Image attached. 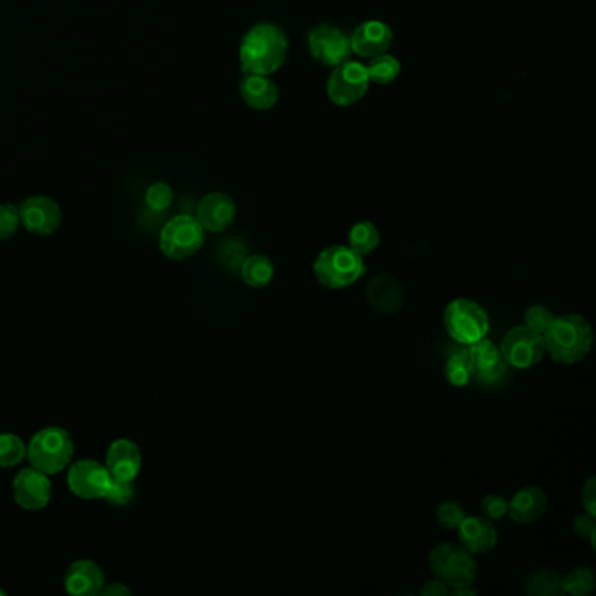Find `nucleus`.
<instances>
[{"label":"nucleus","instance_id":"f257e3e1","mask_svg":"<svg viewBox=\"0 0 596 596\" xmlns=\"http://www.w3.org/2000/svg\"><path fill=\"white\" fill-rule=\"evenodd\" d=\"M289 53V39L275 23H257L240 44V65L245 74H275Z\"/></svg>","mask_w":596,"mask_h":596},{"label":"nucleus","instance_id":"f03ea898","mask_svg":"<svg viewBox=\"0 0 596 596\" xmlns=\"http://www.w3.org/2000/svg\"><path fill=\"white\" fill-rule=\"evenodd\" d=\"M544 348L560 364H577L590 354L595 333L583 315H562L553 320L548 331L542 334Z\"/></svg>","mask_w":596,"mask_h":596},{"label":"nucleus","instance_id":"7ed1b4c3","mask_svg":"<svg viewBox=\"0 0 596 596\" xmlns=\"http://www.w3.org/2000/svg\"><path fill=\"white\" fill-rule=\"evenodd\" d=\"M313 273L324 287L340 291L354 285L366 273V264L362 256L348 245H333L317 256Z\"/></svg>","mask_w":596,"mask_h":596},{"label":"nucleus","instance_id":"20e7f679","mask_svg":"<svg viewBox=\"0 0 596 596\" xmlns=\"http://www.w3.org/2000/svg\"><path fill=\"white\" fill-rule=\"evenodd\" d=\"M74 455V441L67 430L48 427L37 432L28 444L30 465L44 474H56L70 464Z\"/></svg>","mask_w":596,"mask_h":596},{"label":"nucleus","instance_id":"39448f33","mask_svg":"<svg viewBox=\"0 0 596 596\" xmlns=\"http://www.w3.org/2000/svg\"><path fill=\"white\" fill-rule=\"evenodd\" d=\"M444 327L451 340L458 345H472L486 338L490 331V319L483 306L467 298H458L446 306Z\"/></svg>","mask_w":596,"mask_h":596},{"label":"nucleus","instance_id":"423d86ee","mask_svg":"<svg viewBox=\"0 0 596 596\" xmlns=\"http://www.w3.org/2000/svg\"><path fill=\"white\" fill-rule=\"evenodd\" d=\"M429 567L432 574L448 588L472 586L478 576V565L471 553L457 544H439L430 551Z\"/></svg>","mask_w":596,"mask_h":596},{"label":"nucleus","instance_id":"0eeeda50","mask_svg":"<svg viewBox=\"0 0 596 596\" xmlns=\"http://www.w3.org/2000/svg\"><path fill=\"white\" fill-rule=\"evenodd\" d=\"M369 84L371 81L366 65L350 58L333 67V72L327 79V97L338 107H352L366 97Z\"/></svg>","mask_w":596,"mask_h":596},{"label":"nucleus","instance_id":"6e6552de","mask_svg":"<svg viewBox=\"0 0 596 596\" xmlns=\"http://www.w3.org/2000/svg\"><path fill=\"white\" fill-rule=\"evenodd\" d=\"M205 242V229L193 215H175L161 231L160 247L165 256L182 261L196 254Z\"/></svg>","mask_w":596,"mask_h":596},{"label":"nucleus","instance_id":"1a4fd4ad","mask_svg":"<svg viewBox=\"0 0 596 596\" xmlns=\"http://www.w3.org/2000/svg\"><path fill=\"white\" fill-rule=\"evenodd\" d=\"M544 340L541 334L523 326L513 327L500 343V355L507 366L516 369L534 368L544 357Z\"/></svg>","mask_w":596,"mask_h":596},{"label":"nucleus","instance_id":"9d476101","mask_svg":"<svg viewBox=\"0 0 596 596\" xmlns=\"http://www.w3.org/2000/svg\"><path fill=\"white\" fill-rule=\"evenodd\" d=\"M308 49L315 62L336 67L340 63L350 60L352 46H350V35L336 25H319L312 28L308 34Z\"/></svg>","mask_w":596,"mask_h":596},{"label":"nucleus","instance_id":"9b49d317","mask_svg":"<svg viewBox=\"0 0 596 596\" xmlns=\"http://www.w3.org/2000/svg\"><path fill=\"white\" fill-rule=\"evenodd\" d=\"M20 224L34 235H53L62 224V208L49 196H30L18 207Z\"/></svg>","mask_w":596,"mask_h":596},{"label":"nucleus","instance_id":"f8f14e48","mask_svg":"<svg viewBox=\"0 0 596 596\" xmlns=\"http://www.w3.org/2000/svg\"><path fill=\"white\" fill-rule=\"evenodd\" d=\"M70 492L79 499H104L105 493L111 488L112 478L107 467L95 460H81L72 465L69 471Z\"/></svg>","mask_w":596,"mask_h":596},{"label":"nucleus","instance_id":"ddd939ff","mask_svg":"<svg viewBox=\"0 0 596 596\" xmlns=\"http://www.w3.org/2000/svg\"><path fill=\"white\" fill-rule=\"evenodd\" d=\"M14 499L27 511H39L48 506L51 500V483L48 474L37 471L34 467L23 469L14 478Z\"/></svg>","mask_w":596,"mask_h":596},{"label":"nucleus","instance_id":"4468645a","mask_svg":"<svg viewBox=\"0 0 596 596\" xmlns=\"http://www.w3.org/2000/svg\"><path fill=\"white\" fill-rule=\"evenodd\" d=\"M392 42H394L392 28L385 21L380 20L364 21L350 34L352 53L361 58H373L387 53Z\"/></svg>","mask_w":596,"mask_h":596},{"label":"nucleus","instance_id":"2eb2a0df","mask_svg":"<svg viewBox=\"0 0 596 596\" xmlns=\"http://www.w3.org/2000/svg\"><path fill=\"white\" fill-rule=\"evenodd\" d=\"M368 303L375 312L382 315H396L406 303V291L399 278L390 273H380L371 278L366 289Z\"/></svg>","mask_w":596,"mask_h":596},{"label":"nucleus","instance_id":"dca6fc26","mask_svg":"<svg viewBox=\"0 0 596 596\" xmlns=\"http://www.w3.org/2000/svg\"><path fill=\"white\" fill-rule=\"evenodd\" d=\"M457 530L460 546L467 549L471 555H486L499 541L497 528L493 527L492 521L485 516H465Z\"/></svg>","mask_w":596,"mask_h":596},{"label":"nucleus","instance_id":"f3484780","mask_svg":"<svg viewBox=\"0 0 596 596\" xmlns=\"http://www.w3.org/2000/svg\"><path fill=\"white\" fill-rule=\"evenodd\" d=\"M236 217V205L233 198L224 193H210L198 203L196 219L205 231L222 233L233 224Z\"/></svg>","mask_w":596,"mask_h":596},{"label":"nucleus","instance_id":"a211bd4d","mask_svg":"<svg viewBox=\"0 0 596 596\" xmlns=\"http://www.w3.org/2000/svg\"><path fill=\"white\" fill-rule=\"evenodd\" d=\"M142 455L139 446L128 441L118 439L111 444L107 451V471L111 474L112 481L119 483H132L133 479L139 476Z\"/></svg>","mask_w":596,"mask_h":596},{"label":"nucleus","instance_id":"6ab92c4d","mask_svg":"<svg viewBox=\"0 0 596 596\" xmlns=\"http://www.w3.org/2000/svg\"><path fill=\"white\" fill-rule=\"evenodd\" d=\"M548 495L539 486L521 488L507 506V514L518 525H530L548 513Z\"/></svg>","mask_w":596,"mask_h":596},{"label":"nucleus","instance_id":"aec40b11","mask_svg":"<svg viewBox=\"0 0 596 596\" xmlns=\"http://www.w3.org/2000/svg\"><path fill=\"white\" fill-rule=\"evenodd\" d=\"M105 576L97 563L79 560L65 574V590L69 595L93 596L104 590Z\"/></svg>","mask_w":596,"mask_h":596},{"label":"nucleus","instance_id":"412c9836","mask_svg":"<svg viewBox=\"0 0 596 596\" xmlns=\"http://www.w3.org/2000/svg\"><path fill=\"white\" fill-rule=\"evenodd\" d=\"M240 95L254 111H270L278 102V88L270 76L245 74L240 81Z\"/></svg>","mask_w":596,"mask_h":596},{"label":"nucleus","instance_id":"4be33fe9","mask_svg":"<svg viewBox=\"0 0 596 596\" xmlns=\"http://www.w3.org/2000/svg\"><path fill=\"white\" fill-rule=\"evenodd\" d=\"M476 366L472 362L467 345H458L451 348L448 361L444 366V376L453 387H467L474 380Z\"/></svg>","mask_w":596,"mask_h":596},{"label":"nucleus","instance_id":"5701e85b","mask_svg":"<svg viewBox=\"0 0 596 596\" xmlns=\"http://www.w3.org/2000/svg\"><path fill=\"white\" fill-rule=\"evenodd\" d=\"M240 275L249 287L263 289L266 285H270L275 277V266L271 263L270 257L256 254L243 259V263L240 264Z\"/></svg>","mask_w":596,"mask_h":596},{"label":"nucleus","instance_id":"b1692460","mask_svg":"<svg viewBox=\"0 0 596 596\" xmlns=\"http://www.w3.org/2000/svg\"><path fill=\"white\" fill-rule=\"evenodd\" d=\"M525 591L534 596L563 595V577L555 570H535L525 581Z\"/></svg>","mask_w":596,"mask_h":596},{"label":"nucleus","instance_id":"393cba45","mask_svg":"<svg viewBox=\"0 0 596 596\" xmlns=\"http://www.w3.org/2000/svg\"><path fill=\"white\" fill-rule=\"evenodd\" d=\"M366 70H368L371 83L387 86V84L394 83L397 77L401 76V63H399L396 56L382 53V55L369 58V62L366 63Z\"/></svg>","mask_w":596,"mask_h":596},{"label":"nucleus","instance_id":"a878e982","mask_svg":"<svg viewBox=\"0 0 596 596\" xmlns=\"http://www.w3.org/2000/svg\"><path fill=\"white\" fill-rule=\"evenodd\" d=\"M380 245V231L373 222H357L348 233V247L354 249L359 256H368Z\"/></svg>","mask_w":596,"mask_h":596},{"label":"nucleus","instance_id":"bb28decb","mask_svg":"<svg viewBox=\"0 0 596 596\" xmlns=\"http://www.w3.org/2000/svg\"><path fill=\"white\" fill-rule=\"evenodd\" d=\"M27 455V448L20 437L0 434V467H14Z\"/></svg>","mask_w":596,"mask_h":596},{"label":"nucleus","instance_id":"cd10ccee","mask_svg":"<svg viewBox=\"0 0 596 596\" xmlns=\"http://www.w3.org/2000/svg\"><path fill=\"white\" fill-rule=\"evenodd\" d=\"M595 590V576L590 569H576L563 577V595H590Z\"/></svg>","mask_w":596,"mask_h":596},{"label":"nucleus","instance_id":"c85d7f7f","mask_svg":"<svg viewBox=\"0 0 596 596\" xmlns=\"http://www.w3.org/2000/svg\"><path fill=\"white\" fill-rule=\"evenodd\" d=\"M467 348H469V354H471L472 362H474L476 368H485V366H490L493 362L502 359L499 348L488 338L467 345Z\"/></svg>","mask_w":596,"mask_h":596},{"label":"nucleus","instance_id":"c756f323","mask_svg":"<svg viewBox=\"0 0 596 596\" xmlns=\"http://www.w3.org/2000/svg\"><path fill=\"white\" fill-rule=\"evenodd\" d=\"M174 201V189L167 182H154L146 191V205L153 212H165Z\"/></svg>","mask_w":596,"mask_h":596},{"label":"nucleus","instance_id":"7c9ffc66","mask_svg":"<svg viewBox=\"0 0 596 596\" xmlns=\"http://www.w3.org/2000/svg\"><path fill=\"white\" fill-rule=\"evenodd\" d=\"M553 320H555V315L546 306H530L525 312V326L532 329L534 333L541 334V336L548 331L549 326L553 324Z\"/></svg>","mask_w":596,"mask_h":596},{"label":"nucleus","instance_id":"2f4dec72","mask_svg":"<svg viewBox=\"0 0 596 596\" xmlns=\"http://www.w3.org/2000/svg\"><path fill=\"white\" fill-rule=\"evenodd\" d=\"M507 369H509L507 362L504 361V359H500V361L493 362V364L485 366V368H476L474 380H476L479 385L495 387V385H500V383L506 380Z\"/></svg>","mask_w":596,"mask_h":596},{"label":"nucleus","instance_id":"473e14b6","mask_svg":"<svg viewBox=\"0 0 596 596\" xmlns=\"http://www.w3.org/2000/svg\"><path fill=\"white\" fill-rule=\"evenodd\" d=\"M437 523L446 530H457L458 525L464 521L465 511L455 502H443L437 506Z\"/></svg>","mask_w":596,"mask_h":596},{"label":"nucleus","instance_id":"72a5a7b5","mask_svg":"<svg viewBox=\"0 0 596 596\" xmlns=\"http://www.w3.org/2000/svg\"><path fill=\"white\" fill-rule=\"evenodd\" d=\"M20 226V214L18 207L13 203H2L0 205V240H7L18 231Z\"/></svg>","mask_w":596,"mask_h":596},{"label":"nucleus","instance_id":"f704fd0d","mask_svg":"<svg viewBox=\"0 0 596 596\" xmlns=\"http://www.w3.org/2000/svg\"><path fill=\"white\" fill-rule=\"evenodd\" d=\"M135 497L132 483H119V481H112L111 488L105 493L104 499L112 504V506H126L132 502Z\"/></svg>","mask_w":596,"mask_h":596},{"label":"nucleus","instance_id":"c9c22d12","mask_svg":"<svg viewBox=\"0 0 596 596\" xmlns=\"http://www.w3.org/2000/svg\"><path fill=\"white\" fill-rule=\"evenodd\" d=\"M507 506L509 502L502 495H486L481 502V513L488 520H502L507 514Z\"/></svg>","mask_w":596,"mask_h":596},{"label":"nucleus","instance_id":"e433bc0d","mask_svg":"<svg viewBox=\"0 0 596 596\" xmlns=\"http://www.w3.org/2000/svg\"><path fill=\"white\" fill-rule=\"evenodd\" d=\"M572 528H574V532H576L579 537H588V539H591V544L595 546V516H591V514H581V516H577Z\"/></svg>","mask_w":596,"mask_h":596},{"label":"nucleus","instance_id":"4c0bfd02","mask_svg":"<svg viewBox=\"0 0 596 596\" xmlns=\"http://www.w3.org/2000/svg\"><path fill=\"white\" fill-rule=\"evenodd\" d=\"M581 497H583V507L586 509V513L591 514V516H596V479L590 478L588 479V483L584 485L583 493H581Z\"/></svg>","mask_w":596,"mask_h":596},{"label":"nucleus","instance_id":"58836bf2","mask_svg":"<svg viewBox=\"0 0 596 596\" xmlns=\"http://www.w3.org/2000/svg\"><path fill=\"white\" fill-rule=\"evenodd\" d=\"M420 593H422L423 596H446L450 595V590H448V586H446V584L441 583L439 579H436V581H429V583H425V586H423Z\"/></svg>","mask_w":596,"mask_h":596},{"label":"nucleus","instance_id":"ea45409f","mask_svg":"<svg viewBox=\"0 0 596 596\" xmlns=\"http://www.w3.org/2000/svg\"><path fill=\"white\" fill-rule=\"evenodd\" d=\"M100 593H102V595L105 596H126V595H130V593H132V591L128 590V588H126V586H123V584L121 583H116V584H111V586H109V588H105V590L100 591Z\"/></svg>","mask_w":596,"mask_h":596},{"label":"nucleus","instance_id":"a19ab883","mask_svg":"<svg viewBox=\"0 0 596 596\" xmlns=\"http://www.w3.org/2000/svg\"><path fill=\"white\" fill-rule=\"evenodd\" d=\"M0 595H4V591H0Z\"/></svg>","mask_w":596,"mask_h":596}]
</instances>
